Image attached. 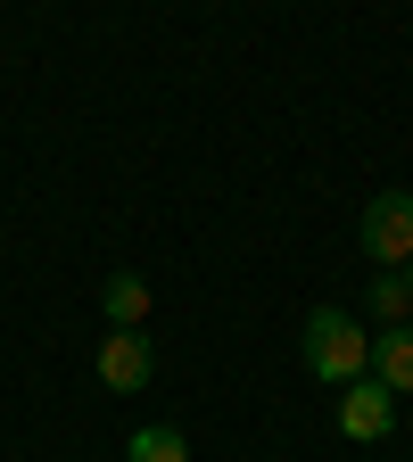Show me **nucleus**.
I'll use <instances>...</instances> for the list:
<instances>
[{"label":"nucleus","instance_id":"f257e3e1","mask_svg":"<svg viewBox=\"0 0 413 462\" xmlns=\"http://www.w3.org/2000/svg\"><path fill=\"white\" fill-rule=\"evenodd\" d=\"M306 372L331 380V388L364 380V372H372V330L347 322L339 306H314V314H306Z\"/></svg>","mask_w":413,"mask_h":462},{"label":"nucleus","instance_id":"f03ea898","mask_svg":"<svg viewBox=\"0 0 413 462\" xmlns=\"http://www.w3.org/2000/svg\"><path fill=\"white\" fill-rule=\"evenodd\" d=\"M364 256L372 264H413V190H380L364 207Z\"/></svg>","mask_w":413,"mask_h":462},{"label":"nucleus","instance_id":"7ed1b4c3","mask_svg":"<svg viewBox=\"0 0 413 462\" xmlns=\"http://www.w3.org/2000/svg\"><path fill=\"white\" fill-rule=\"evenodd\" d=\"M389 421H397V396H389L380 380H347V388H339V430H347V438L372 446V438H389Z\"/></svg>","mask_w":413,"mask_h":462},{"label":"nucleus","instance_id":"20e7f679","mask_svg":"<svg viewBox=\"0 0 413 462\" xmlns=\"http://www.w3.org/2000/svg\"><path fill=\"white\" fill-rule=\"evenodd\" d=\"M99 380H108L116 396H141V388H149V338H141V330H108V338H99Z\"/></svg>","mask_w":413,"mask_h":462},{"label":"nucleus","instance_id":"39448f33","mask_svg":"<svg viewBox=\"0 0 413 462\" xmlns=\"http://www.w3.org/2000/svg\"><path fill=\"white\" fill-rule=\"evenodd\" d=\"M372 372H380L389 396H413V322H397V330L372 338Z\"/></svg>","mask_w":413,"mask_h":462},{"label":"nucleus","instance_id":"423d86ee","mask_svg":"<svg viewBox=\"0 0 413 462\" xmlns=\"http://www.w3.org/2000/svg\"><path fill=\"white\" fill-rule=\"evenodd\" d=\"M99 306H108V330H141V322H149V281H141V273H116V281L99 289Z\"/></svg>","mask_w":413,"mask_h":462},{"label":"nucleus","instance_id":"0eeeda50","mask_svg":"<svg viewBox=\"0 0 413 462\" xmlns=\"http://www.w3.org/2000/svg\"><path fill=\"white\" fill-rule=\"evenodd\" d=\"M372 314H380L389 330L413 322V281H405V273H380V281H372Z\"/></svg>","mask_w":413,"mask_h":462},{"label":"nucleus","instance_id":"6e6552de","mask_svg":"<svg viewBox=\"0 0 413 462\" xmlns=\"http://www.w3.org/2000/svg\"><path fill=\"white\" fill-rule=\"evenodd\" d=\"M125 462H191V446H183V430H133Z\"/></svg>","mask_w":413,"mask_h":462},{"label":"nucleus","instance_id":"1a4fd4ad","mask_svg":"<svg viewBox=\"0 0 413 462\" xmlns=\"http://www.w3.org/2000/svg\"><path fill=\"white\" fill-rule=\"evenodd\" d=\"M405 281H413V264H405Z\"/></svg>","mask_w":413,"mask_h":462}]
</instances>
